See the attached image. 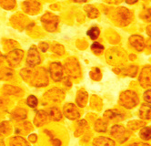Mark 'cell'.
Wrapping results in <instances>:
<instances>
[{
	"instance_id": "cell-1",
	"label": "cell",
	"mask_w": 151,
	"mask_h": 146,
	"mask_svg": "<svg viewBox=\"0 0 151 146\" xmlns=\"http://www.w3.org/2000/svg\"><path fill=\"white\" fill-rule=\"evenodd\" d=\"M21 76L24 78V80L29 81L31 84L37 87L47 86L48 83L47 76L44 70H37L36 71H32L31 70L25 69L21 71Z\"/></svg>"
},
{
	"instance_id": "cell-2",
	"label": "cell",
	"mask_w": 151,
	"mask_h": 146,
	"mask_svg": "<svg viewBox=\"0 0 151 146\" xmlns=\"http://www.w3.org/2000/svg\"><path fill=\"white\" fill-rule=\"evenodd\" d=\"M139 102L137 94L133 91H126L119 96V104L126 109H133Z\"/></svg>"
},
{
	"instance_id": "cell-3",
	"label": "cell",
	"mask_w": 151,
	"mask_h": 146,
	"mask_svg": "<svg viewBox=\"0 0 151 146\" xmlns=\"http://www.w3.org/2000/svg\"><path fill=\"white\" fill-rule=\"evenodd\" d=\"M106 60L109 64L120 65L126 61V52L121 49H112L106 53Z\"/></svg>"
},
{
	"instance_id": "cell-4",
	"label": "cell",
	"mask_w": 151,
	"mask_h": 146,
	"mask_svg": "<svg viewBox=\"0 0 151 146\" xmlns=\"http://www.w3.org/2000/svg\"><path fill=\"white\" fill-rule=\"evenodd\" d=\"M133 14L127 8L119 7L116 10L115 13V21L116 25L127 26L131 22Z\"/></svg>"
},
{
	"instance_id": "cell-5",
	"label": "cell",
	"mask_w": 151,
	"mask_h": 146,
	"mask_svg": "<svg viewBox=\"0 0 151 146\" xmlns=\"http://www.w3.org/2000/svg\"><path fill=\"white\" fill-rule=\"evenodd\" d=\"M110 134L111 135L116 139V141L120 143H123L125 142H127L129 137H130L131 133L128 130H127L124 126L122 125H114L111 128L110 131Z\"/></svg>"
},
{
	"instance_id": "cell-6",
	"label": "cell",
	"mask_w": 151,
	"mask_h": 146,
	"mask_svg": "<svg viewBox=\"0 0 151 146\" xmlns=\"http://www.w3.org/2000/svg\"><path fill=\"white\" fill-rule=\"evenodd\" d=\"M139 84L143 88L151 87V66H146L142 69L138 78Z\"/></svg>"
},
{
	"instance_id": "cell-7",
	"label": "cell",
	"mask_w": 151,
	"mask_h": 146,
	"mask_svg": "<svg viewBox=\"0 0 151 146\" xmlns=\"http://www.w3.org/2000/svg\"><path fill=\"white\" fill-rule=\"evenodd\" d=\"M66 71L73 78H78L81 74L80 67L76 60H69L66 62Z\"/></svg>"
},
{
	"instance_id": "cell-8",
	"label": "cell",
	"mask_w": 151,
	"mask_h": 146,
	"mask_svg": "<svg viewBox=\"0 0 151 146\" xmlns=\"http://www.w3.org/2000/svg\"><path fill=\"white\" fill-rule=\"evenodd\" d=\"M44 98L50 102H59L64 99V92L59 89H52L44 95Z\"/></svg>"
},
{
	"instance_id": "cell-9",
	"label": "cell",
	"mask_w": 151,
	"mask_h": 146,
	"mask_svg": "<svg viewBox=\"0 0 151 146\" xmlns=\"http://www.w3.org/2000/svg\"><path fill=\"white\" fill-rule=\"evenodd\" d=\"M23 55H24V52L21 51V50H13L11 52H9L8 55H7V62L8 64L11 66V67H17L19 65V63L21 62L23 59Z\"/></svg>"
},
{
	"instance_id": "cell-10",
	"label": "cell",
	"mask_w": 151,
	"mask_h": 146,
	"mask_svg": "<svg viewBox=\"0 0 151 146\" xmlns=\"http://www.w3.org/2000/svg\"><path fill=\"white\" fill-rule=\"evenodd\" d=\"M64 114L69 120H77L80 117V113L73 103H68L64 106Z\"/></svg>"
},
{
	"instance_id": "cell-11",
	"label": "cell",
	"mask_w": 151,
	"mask_h": 146,
	"mask_svg": "<svg viewBox=\"0 0 151 146\" xmlns=\"http://www.w3.org/2000/svg\"><path fill=\"white\" fill-rule=\"evenodd\" d=\"M129 44L137 51H142L145 49V40L143 37L138 35H133L129 38Z\"/></svg>"
},
{
	"instance_id": "cell-12",
	"label": "cell",
	"mask_w": 151,
	"mask_h": 146,
	"mask_svg": "<svg viewBox=\"0 0 151 146\" xmlns=\"http://www.w3.org/2000/svg\"><path fill=\"white\" fill-rule=\"evenodd\" d=\"M49 70H50L51 78L55 81H59L63 77V68L61 64L58 62H54L50 65Z\"/></svg>"
},
{
	"instance_id": "cell-13",
	"label": "cell",
	"mask_w": 151,
	"mask_h": 146,
	"mask_svg": "<svg viewBox=\"0 0 151 146\" xmlns=\"http://www.w3.org/2000/svg\"><path fill=\"white\" fill-rule=\"evenodd\" d=\"M41 61L40 56L37 52V50L35 48H31L28 51L27 59V63L30 67H34L37 64H39Z\"/></svg>"
},
{
	"instance_id": "cell-14",
	"label": "cell",
	"mask_w": 151,
	"mask_h": 146,
	"mask_svg": "<svg viewBox=\"0 0 151 146\" xmlns=\"http://www.w3.org/2000/svg\"><path fill=\"white\" fill-rule=\"evenodd\" d=\"M42 21L44 25L46 26V28L48 30H54L57 28L58 24V19L55 16H52L50 14H47L42 17Z\"/></svg>"
},
{
	"instance_id": "cell-15",
	"label": "cell",
	"mask_w": 151,
	"mask_h": 146,
	"mask_svg": "<svg viewBox=\"0 0 151 146\" xmlns=\"http://www.w3.org/2000/svg\"><path fill=\"white\" fill-rule=\"evenodd\" d=\"M48 121V114L44 110H38L34 118V123L37 127L43 126Z\"/></svg>"
},
{
	"instance_id": "cell-16",
	"label": "cell",
	"mask_w": 151,
	"mask_h": 146,
	"mask_svg": "<svg viewBox=\"0 0 151 146\" xmlns=\"http://www.w3.org/2000/svg\"><path fill=\"white\" fill-rule=\"evenodd\" d=\"M104 117L107 120H122L125 118L123 112L117 110H109L105 112Z\"/></svg>"
},
{
	"instance_id": "cell-17",
	"label": "cell",
	"mask_w": 151,
	"mask_h": 146,
	"mask_svg": "<svg viewBox=\"0 0 151 146\" xmlns=\"http://www.w3.org/2000/svg\"><path fill=\"white\" fill-rule=\"evenodd\" d=\"M137 70H138L137 67L135 66V65L129 66V67H127V68H126L124 70H116V69L114 70V71L116 72V73H121L124 76H129L131 78H134L137 75Z\"/></svg>"
},
{
	"instance_id": "cell-18",
	"label": "cell",
	"mask_w": 151,
	"mask_h": 146,
	"mask_svg": "<svg viewBox=\"0 0 151 146\" xmlns=\"http://www.w3.org/2000/svg\"><path fill=\"white\" fill-rule=\"evenodd\" d=\"M94 146H116V143L113 140L107 137H99L94 140Z\"/></svg>"
},
{
	"instance_id": "cell-19",
	"label": "cell",
	"mask_w": 151,
	"mask_h": 146,
	"mask_svg": "<svg viewBox=\"0 0 151 146\" xmlns=\"http://www.w3.org/2000/svg\"><path fill=\"white\" fill-rule=\"evenodd\" d=\"M138 115L141 119L150 120L151 119V104H143L139 109Z\"/></svg>"
},
{
	"instance_id": "cell-20",
	"label": "cell",
	"mask_w": 151,
	"mask_h": 146,
	"mask_svg": "<svg viewBox=\"0 0 151 146\" xmlns=\"http://www.w3.org/2000/svg\"><path fill=\"white\" fill-rule=\"evenodd\" d=\"M24 7L26 8V11L28 13L38 12L40 9V5L35 0H28L24 4Z\"/></svg>"
},
{
	"instance_id": "cell-21",
	"label": "cell",
	"mask_w": 151,
	"mask_h": 146,
	"mask_svg": "<svg viewBox=\"0 0 151 146\" xmlns=\"http://www.w3.org/2000/svg\"><path fill=\"white\" fill-rule=\"evenodd\" d=\"M88 93L86 92L85 91H80L78 92V95H77V100H76V102H77V104L83 108L87 105V102H88Z\"/></svg>"
},
{
	"instance_id": "cell-22",
	"label": "cell",
	"mask_w": 151,
	"mask_h": 146,
	"mask_svg": "<svg viewBox=\"0 0 151 146\" xmlns=\"http://www.w3.org/2000/svg\"><path fill=\"white\" fill-rule=\"evenodd\" d=\"M147 124L146 121H137V120H134V121H130L127 122V128L130 129L132 131H136V130H138V129H141L143 127H145Z\"/></svg>"
},
{
	"instance_id": "cell-23",
	"label": "cell",
	"mask_w": 151,
	"mask_h": 146,
	"mask_svg": "<svg viewBox=\"0 0 151 146\" xmlns=\"http://www.w3.org/2000/svg\"><path fill=\"white\" fill-rule=\"evenodd\" d=\"M11 115H12V118L14 120L22 121V120L26 119V117H27V110L25 109H22V108H17V109L13 110Z\"/></svg>"
},
{
	"instance_id": "cell-24",
	"label": "cell",
	"mask_w": 151,
	"mask_h": 146,
	"mask_svg": "<svg viewBox=\"0 0 151 146\" xmlns=\"http://www.w3.org/2000/svg\"><path fill=\"white\" fill-rule=\"evenodd\" d=\"M3 92L6 94H9V95H21L23 92L21 89L10 85H6L3 89Z\"/></svg>"
},
{
	"instance_id": "cell-25",
	"label": "cell",
	"mask_w": 151,
	"mask_h": 146,
	"mask_svg": "<svg viewBox=\"0 0 151 146\" xmlns=\"http://www.w3.org/2000/svg\"><path fill=\"white\" fill-rule=\"evenodd\" d=\"M9 146H30L27 142L20 136H15L10 140Z\"/></svg>"
},
{
	"instance_id": "cell-26",
	"label": "cell",
	"mask_w": 151,
	"mask_h": 146,
	"mask_svg": "<svg viewBox=\"0 0 151 146\" xmlns=\"http://www.w3.org/2000/svg\"><path fill=\"white\" fill-rule=\"evenodd\" d=\"M48 116L53 121H59L62 119V114L58 108L57 107H52L48 110Z\"/></svg>"
},
{
	"instance_id": "cell-27",
	"label": "cell",
	"mask_w": 151,
	"mask_h": 146,
	"mask_svg": "<svg viewBox=\"0 0 151 146\" xmlns=\"http://www.w3.org/2000/svg\"><path fill=\"white\" fill-rule=\"evenodd\" d=\"M107 128V122L103 119H99L95 123V130L99 132H105Z\"/></svg>"
},
{
	"instance_id": "cell-28",
	"label": "cell",
	"mask_w": 151,
	"mask_h": 146,
	"mask_svg": "<svg viewBox=\"0 0 151 146\" xmlns=\"http://www.w3.org/2000/svg\"><path fill=\"white\" fill-rule=\"evenodd\" d=\"M139 136L144 141L151 140V127H143V129H141L139 131Z\"/></svg>"
},
{
	"instance_id": "cell-29",
	"label": "cell",
	"mask_w": 151,
	"mask_h": 146,
	"mask_svg": "<svg viewBox=\"0 0 151 146\" xmlns=\"http://www.w3.org/2000/svg\"><path fill=\"white\" fill-rule=\"evenodd\" d=\"M11 131V125L7 121H3L0 123V136L7 135V134Z\"/></svg>"
},
{
	"instance_id": "cell-30",
	"label": "cell",
	"mask_w": 151,
	"mask_h": 146,
	"mask_svg": "<svg viewBox=\"0 0 151 146\" xmlns=\"http://www.w3.org/2000/svg\"><path fill=\"white\" fill-rule=\"evenodd\" d=\"M99 33H100V30H99V28L98 27H92V28H90L88 29V36L91 39L95 40V39H96V38H99Z\"/></svg>"
},
{
	"instance_id": "cell-31",
	"label": "cell",
	"mask_w": 151,
	"mask_h": 146,
	"mask_svg": "<svg viewBox=\"0 0 151 146\" xmlns=\"http://www.w3.org/2000/svg\"><path fill=\"white\" fill-rule=\"evenodd\" d=\"M87 12H88V15L90 18H96V17H98L99 16V10L96 9V7H92V6H88L87 7Z\"/></svg>"
},
{
	"instance_id": "cell-32",
	"label": "cell",
	"mask_w": 151,
	"mask_h": 146,
	"mask_svg": "<svg viewBox=\"0 0 151 146\" xmlns=\"http://www.w3.org/2000/svg\"><path fill=\"white\" fill-rule=\"evenodd\" d=\"M13 78V71L11 70L5 69L0 72V78L1 80H10Z\"/></svg>"
},
{
	"instance_id": "cell-33",
	"label": "cell",
	"mask_w": 151,
	"mask_h": 146,
	"mask_svg": "<svg viewBox=\"0 0 151 146\" xmlns=\"http://www.w3.org/2000/svg\"><path fill=\"white\" fill-rule=\"evenodd\" d=\"M15 5V0H0V6L4 8H6L7 10L12 9Z\"/></svg>"
},
{
	"instance_id": "cell-34",
	"label": "cell",
	"mask_w": 151,
	"mask_h": 146,
	"mask_svg": "<svg viewBox=\"0 0 151 146\" xmlns=\"http://www.w3.org/2000/svg\"><path fill=\"white\" fill-rule=\"evenodd\" d=\"M91 49L92 51L95 53V54H101L102 51L104 50V47L102 46L101 44H99V42H96V43H93L92 44V46H91Z\"/></svg>"
},
{
	"instance_id": "cell-35",
	"label": "cell",
	"mask_w": 151,
	"mask_h": 146,
	"mask_svg": "<svg viewBox=\"0 0 151 146\" xmlns=\"http://www.w3.org/2000/svg\"><path fill=\"white\" fill-rule=\"evenodd\" d=\"M140 17L147 22H151V8H147L142 11L140 14Z\"/></svg>"
},
{
	"instance_id": "cell-36",
	"label": "cell",
	"mask_w": 151,
	"mask_h": 146,
	"mask_svg": "<svg viewBox=\"0 0 151 146\" xmlns=\"http://www.w3.org/2000/svg\"><path fill=\"white\" fill-rule=\"evenodd\" d=\"M27 103L29 107L31 108H35L37 106L38 104V100L34 96V95H30L28 98H27Z\"/></svg>"
},
{
	"instance_id": "cell-37",
	"label": "cell",
	"mask_w": 151,
	"mask_h": 146,
	"mask_svg": "<svg viewBox=\"0 0 151 146\" xmlns=\"http://www.w3.org/2000/svg\"><path fill=\"white\" fill-rule=\"evenodd\" d=\"M90 76L94 81H99L102 75H101V71L99 68H95L90 72Z\"/></svg>"
},
{
	"instance_id": "cell-38",
	"label": "cell",
	"mask_w": 151,
	"mask_h": 146,
	"mask_svg": "<svg viewBox=\"0 0 151 146\" xmlns=\"http://www.w3.org/2000/svg\"><path fill=\"white\" fill-rule=\"evenodd\" d=\"M88 128V123L86 122V121H81V122H79L78 124V130L76 131V135H79V134H82L84 132V131Z\"/></svg>"
},
{
	"instance_id": "cell-39",
	"label": "cell",
	"mask_w": 151,
	"mask_h": 146,
	"mask_svg": "<svg viewBox=\"0 0 151 146\" xmlns=\"http://www.w3.org/2000/svg\"><path fill=\"white\" fill-rule=\"evenodd\" d=\"M143 97L148 104H151V89H147V92H145Z\"/></svg>"
},
{
	"instance_id": "cell-40",
	"label": "cell",
	"mask_w": 151,
	"mask_h": 146,
	"mask_svg": "<svg viewBox=\"0 0 151 146\" xmlns=\"http://www.w3.org/2000/svg\"><path fill=\"white\" fill-rule=\"evenodd\" d=\"M127 146H150V145L147 143H145V142H134V143L129 144Z\"/></svg>"
},
{
	"instance_id": "cell-41",
	"label": "cell",
	"mask_w": 151,
	"mask_h": 146,
	"mask_svg": "<svg viewBox=\"0 0 151 146\" xmlns=\"http://www.w3.org/2000/svg\"><path fill=\"white\" fill-rule=\"evenodd\" d=\"M39 48L41 49V50L44 52V51H46L47 49H48V45L47 44V43H41L40 44V46H39Z\"/></svg>"
},
{
	"instance_id": "cell-42",
	"label": "cell",
	"mask_w": 151,
	"mask_h": 146,
	"mask_svg": "<svg viewBox=\"0 0 151 146\" xmlns=\"http://www.w3.org/2000/svg\"><path fill=\"white\" fill-rule=\"evenodd\" d=\"M28 139H29V141L31 142H37V136L36 135V134H32V135H30L29 137H28Z\"/></svg>"
},
{
	"instance_id": "cell-43",
	"label": "cell",
	"mask_w": 151,
	"mask_h": 146,
	"mask_svg": "<svg viewBox=\"0 0 151 146\" xmlns=\"http://www.w3.org/2000/svg\"><path fill=\"white\" fill-rule=\"evenodd\" d=\"M52 143L54 146H60L61 145V142L58 139H54L52 140Z\"/></svg>"
},
{
	"instance_id": "cell-44",
	"label": "cell",
	"mask_w": 151,
	"mask_h": 146,
	"mask_svg": "<svg viewBox=\"0 0 151 146\" xmlns=\"http://www.w3.org/2000/svg\"><path fill=\"white\" fill-rule=\"evenodd\" d=\"M145 45H146L145 47H147V49L149 51H151V38L148 39V40L147 41V43H145Z\"/></svg>"
},
{
	"instance_id": "cell-45",
	"label": "cell",
	"mask_w": 151,
	"mask_h": 146,
	"mask_svg": "<svg viewBox=\"0 0 151 146\" xmlns=\"http://www.w3.org/2000/svg\"><path fill=\"white\" fill-rule=\"evenodd\" d=\"M147 34L149 37H151V25H149V26L147 27Z\"/></svg>"
},
{
	"instance_id": "cell-46",
	"label": "cell",
	"mask_w": 151,
	"mask_h": 146,
	"mask_svg": "<svg viewBox=\"0 0 151 146\" xmlns=\"http://www.w3.org/2000/svg\"><path fill=\"white\" fill-rule=\"evenodd\" d=\"M137 0H126V3L130 4V5L135 4V3H137Z\"/></svg>"
},
{
	"instance_id": "cell-47",
	"label": "cell",
	"mask_w": 151,
	"mask_h": 146,
	"mask_svg": "<svg viewBox=\"0 0 151 146\" xmlns=\"http://www.w3.org/2000/svg\"><path fill=\"white\" fill-rule=\"evenodd\" d=\"M109 1H111L110 3H120L122 0H109Z\"/></svg>"
},
{
	"instance_id": "cell-48",
	"label": "cell",
	"mask_w": 151,
	"mask_h": 146,
	"mask_svg": "<svg viewBox=\"0 0 151 146\" xmlns=\"http://www.w3.org/2000/svg\"><path fill=\"white\" fill-rule=\"evenodd\" d=\"M0 146H5V144H4V142H3V141L0 139Z\"/></svg>"
},
{
	"instance_id": "cell-49",
	"label": "cell",
	"mask_w": 151,
	"mask_h": 146,
	"mask_svg": "<svg viewBox=\"0 0 151 146\" xmlns=\"http://www.w3.org/2000/svg\"><path fill=\"white\" fill-rule=\"evenodd\" d=\"M73 1H76V2H84L86 0H73Z\"/></svg>"
},
{
	"instance_id": "cell-50",
	"label": "cell",
	"mask_w": 151,
	"mask_h": 146,
	"mask_svg": "<svg viewBox=\"0 0 151 146\" xmlns=\"http://www.w3.org/2000/svg\"><path fill=\"white\" fill-rule=\"evenodd\" d=\"M2 60H3V58H2V56H1V55H0V64H1V63H2Z\"/></svg>"
}]
</instances>
